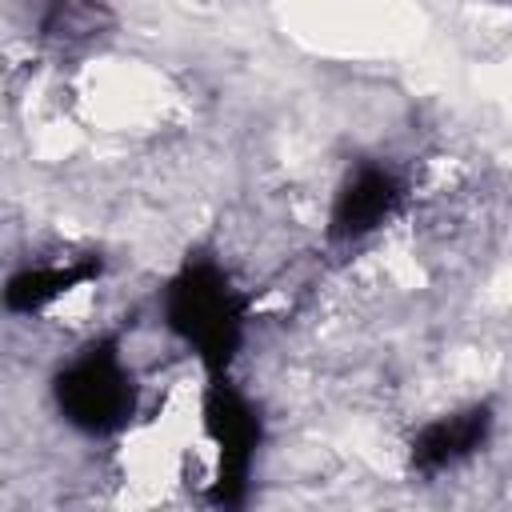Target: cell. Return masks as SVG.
Returning <instances> with one entry per match:
<instances>
[{
    "label": "cell",
    "instance_id": "cell-5",
    "mask_svg": "<svg viewBox=\"0 0 512 512\" xmlns=\"http://www.w3.org/2000/svg\"><path fill=\"white\" fill-rule=\"evenodd\" d=\"M488 432V408H472V412H460V416H448V420H436L420 432L412 456L420 468H444L460 456H468Z\"/></svg>",
    "mask_w": 512,
    "mask_h": 512
},
{
    "label": "cell",
    "instance_id": "cell-2",
    "mask_svg": "<svg viewBox=\"0 0 512 512\" xmlns=\"http://www.w3.org/2000/svg\"><path fill=\"white\" fill-rule=\"evenodd\" d=\"M56 400L72 424L88 432H108L132 412V384L112 352H88L56 380Z\"/></svg>",
    "mask_w": 512,
    "mask_h": 512
},
{
    "label": "cell",
    "instance_id": "cell-4",
    "mask_svg": "<svg viewBox=\"0 0 512 512\" xmlns=\"http://www.w3.org/2000/svg\"><path fill=\"white\" fill-rule=\"evenodd\" d=\"M396 180L388 172H376V168H364L336 200V212H332V232L336 236H360L368 228H376L392 204H396Z\"/></svg>",
    "mask_w": 512,
    "mask_h": 512
},
{
    "label": "cell",
    "instance_id": "cell-1",
    "mask_svg": "<svg viewBox=\"0 0 512 512\" xmlns=\"http://www.w3.org/2000/svg\"><path fill=\"white\" fill-rule=\"evenodd\" d=\"M172 328L216 368L236 352L240 340V300L216 268H188L168 296Z\"/></svg>",
    "mask_w": 512,
    "mask_h": 512
},
{
    "label": "cell",
    "instance_id": "cell-3",
    "mask_svg": "<svg viewBox=\"0 0 512 512\" xmlns=\"http://www.w3.org/2000/svg\"><path fill=\"white\" fill-rule=\"evenodd\" d=\"M208 428L220 444V492L224 484L236 488L244 480V468H248V456H252V444H256V420L248 412V404L228 392V388H212V400H208Z\"/></svg>",
    "mask_w": 512,
    "mask_h": 512
},
{
    "label": "cell",
    "instance_id": "cell-6",
    "mask_svg": "<svg viewBox=\"0 0 512 512\" xmlns=\"http://www.w3.org/2000/svg\"><path fill=\"white\" fill-rule=\"evenodd\" d=\"M84 272H24V276H16L12 284H8V308H16V312H32V308H40L44 300H52L64 284H72V280H80Z\"/></svg>",
    "mask_w": 512,
    "mask_h": 512
}]
</instances>
